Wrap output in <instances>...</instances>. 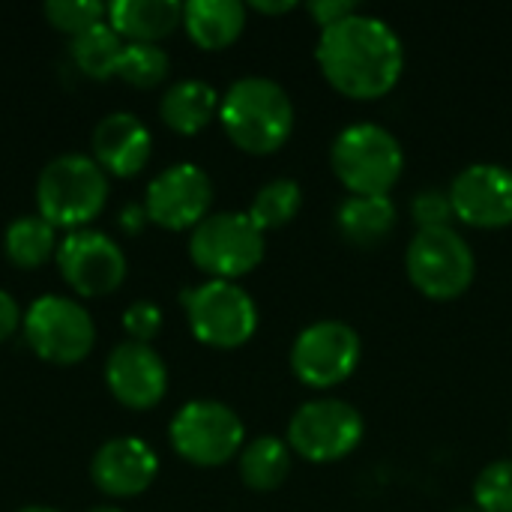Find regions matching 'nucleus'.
I'll return each mask as SVG.
<instances>
[{
    "mask_svg": "<svg viewBox=\"0 0 512 512\" xmlns=\"http://www.w3.org/2000/svg\"><path fill=\"white\" fill-rule=\"evenodd\" d=\"M315 57L330 87L348 99L387 96L405 69L399 33L384 18L363 12L321 30Z\"/></svg>",
    "mask_w": 512,
    "mask_h": 512,
    "instance_id": "1",
    "label": "nucleus"
},
{
    "mask_svg": "<svg viewBox=\"0 0 512 512\" xmlns=\"http://www.w3.org/2000/svg\"><path fill=\"white\" fill-rule=\"evenodd\" d=\"M219 120L231 144L252 156L276 153L294 132V102L273 78L249 75L228 87Z\"/></svg>",
    "mask_w": 512,
    "mask_h": 512,
    "instance_id": "2",
    "label": "nucleus"
},
{
    "mask_svg": "<svg viewBox=\"0 0 512 512\" xmlns=\"http://www.w3.org/2000/svg\"><path fill=\"white\" fill-rule=\"evenodd\" d=\"M108 201V177L96 159L66 153L51 159L36 180L39 216L66 231H81L93 222Z\"/></svg>",
    "mask_w": 512,
    "mask_h": 512,
    "instance_id": "3",
    "label": "nucleus"
},
{
    "mask_svg": "<svg viewBox=\"0 0 512 512\" xmlns=\"http://www.w3.org/2000/svg\"><path fill=\"white\" fill-rule=\"evenodd\" d=\"M330 165L351 195H387L402 177L405 153L390 129L351 123L333 138Z\"/></svg>",
    "mask_w": 512,
    "mask_h": 512,
    "instance_id": "4",
    "label": "nucleus"
},
{
    "mask_svg": "<svg viewBox=\"0 0 512 512\" xmlns=\"http://www.w3.org/2000/svg\"><path fill=\"white\" fill-rule=\"evenodd\" d=\"M405 270L411 285L429 300H456L471 288L477 261L459 231L426 228L408 243Z\"/></svg>",
    "mask_w": 512,
    "mask_h": 512,
    "instance_id": "5",
    "label": "nucleus"
},
{
    "mask_svg": "<svg viewBox=\"0 0 512 512\" xmlns=\"http://www.w3.org/2000/svg\"><path fill=\"white\" fill-rule=\"evenodd\" d=\"M189 255L210 279L234 282L264 261V231L249 213H213L192 228Z\"/></svg>",
    "mask_w": 512,
    "mask_h": 512,
    "instance_id": "6",
    "label": "nucleus"
},
{
    "mask_svg": "<svg viewBox=\"0 0 512 512\" xmlns=\"http://www.w3.org/2000/svg\"><path fill=\"white\" fill-rule=\"evenodd\" d=\"M180 300L186 306L192 336L210 348H240L258 330L255 300L237 282L210 279L198 288H186Z\"/></svg>",
    "mask_w": 512,
    "mask_h": 512,
    "instance_id": "7",
    "label": "nucleus"
},
{
    "mask_svg": "<svg viewBox=\"0 0 512 512\" xmlns=\"http://www.w3.org/2000/svg\"><path fill=\"white\" fill-rule=\"evenodd\" d=\"M24 342L27 348L48 363L72 366L81 363L96 342V324L90 312L60 294H48L30 303L24 312Z\"/></svg>",
    "mask_w": 512,
    "mask_h": 512,
    "instance_id": "8",
    "label": "nucleus"
},
{
    "mask_svg": "<svg viewBox=\"0 0 512 512\" xmlns=\"http://www.w3.org/2000/svg\"><path fill=\"white\" fill-rule=\"evenodd\" d=\"M171 447L180 459L198 468H219L243 450V420L222 402H186L171 420Z\"/></svg>",
    "mask_w": 512,
    "mask_h": 512,
    "instance_id": "9",
    "label": "nucleus"
},
{
    "mask_svg": "<svg viewBox=\"0 0 512 512\" xmlns=\"http://www.w3.org/2000/svg\"><path fill=\"white\" fill-rule=\"evenodd\" d=\"M363 441V417L342 399H315L297 408L288 423V447L315 465L351 456Z\"/></svg>",
    "mask_w": 512,
    "mask_h": 512,
    "instance_id": "10",
    "label": "nucleus"
},
{
    "mask_svg": "<svg viewBox=\"0 0 512 512\" xmlns=\"http://www.w3.org/2000/svg\"><path fill=\"white\" fill-rule=\"evenodd\" d=\"M360 354L363 342L351 324L315 321L297 336L291 348V369L306 387L330 390L354 375Z\"/></svg>",
    "mask_w": 512,
    "mask_h": 512,
    "instance_id": "11",
    "label": "nucleus"
},
{
    "mask_svg": "<svg viewBox=\"0 0 512 512\" xmlns=\"http://www.w3.org/2000/svg\"><path fill=\"white\" fill-rule=\"evenodd\" d=\"M57 267L69 288L81 297H105L126 279L123 249L102 231H69L57 243Z\"/></svg>",
    "mask_w": 512,
    "mask_h": 512,
    "instance_id": "12",
    "label": "nucleus"
},
{
    "mask_svg": "<svg viewBox=\"0 0 512 512\" xmlns=\"http://www.w3.org/2000/svg\"><path fill=\"white\" fill-rule=\"evenodd\" d=\"M210 204L213 183L192 162H180L156 174L144 195L147 219L168 231H186L201 225L210 216Z\"/></svg>",
    "mask_w": 512,
    "mask_h": 512,
    "instance_id": "13",
    "label": "nucleus"
},
{
    "mask_svg": "<svg viewBox=\"0 0 512 512\" xmlns=\"http://www.w3.org/2000/svg\"><path fill=\"white\" fill-rule=\"evenodd\" d=\"M456 219L471 228L512 225V171L504 165H468L450 186Z\"/></svg>",
    "mask_w": 512,
    "mask_h": 512,
    "instance_id": "14",
    "label": "nucleus"
},
{
    "mask_svg": "<svg viewBox=\"0 0 512 512\" xmlns=\"http://www.w3.org/2000/svg\"><path fill=\"white\" fill-rule=\"evenodd\" d=\"M105 384L120 405L132 411H150L165 399L168 369L150 345L129 339L111 351L105 363Z\"/></svg>",
    "mask_w": 512,
    "mask_h": 512,
    "instance_id": "15",
    "label": "nucleus"
},
{
    "mask_svg": "<svg viewBox=\"0 0 512 512\" xmlns=\"http://www.w3.org/2000/svg\"><path fill=\"white\" fill-rule=\"evenodd\" d=\"M159 459L141 438H114L99 447L90 465V477L108 498H135L153 486Z\"/></svg>",
    "mask_w": 512,
    "mask_h": 512,
    "instance_id": "16",
    "label": "nucleus"
},
{
    "mask_svg": "<svg viewBox=\"0 0 512 512\" xmlns=\"http://www.w3.org/2000/svg\"><path fill=\"white\" fill-rule=\"evenodd\" d=\"M150 153V129L129 111H114L93 129V159L114 177H135L150 162Z\"/></svg>",
    "mask_w": 512,
    "mask_h": 512,
    "instance_id": "17",
    "label": "nucleus"
},
{
    "mask_svg": "<svg viewBox=\"0 0 512 512\" xmlns=\"http://www.w3.org/2000/svg\"><path fill=\"white\" fill-rule=\"evenodd\" d=\"M108 24L120 39L159 42L183 24V3L177 0H114L108 3Z\"/></svg>",
    "mask_w": 512,
    "mask_h": 512,
    "instance_id": "18",
    "label": "nucleus"
},
{
    "mask_svg": "<svg viewBox=\"0 0 512 512\" xmlns=\"http://www.w3.org/2000/svg\"><path fill=\"white\" fill-rule=\"evenodd\" d=\"M183 27L204 51H222L246 27V6L237 0H189L183 3Z\"/></svg>",
    "mask_w": 512,
    "mask_h": 512,
    "instance_id": "19",
    "label": "nucleus"
},
{
    "mask_svg": "<svg viewBox=\"0 0 512 512\" xmlns=\"http://www.w3.org/2000/svg\"><path fill=\"white\" fill-rule=\"evenodd\" d=\"M219 102H222L219 93L207 81L186 78L165 90L159 102V114L168 129L180 135H195L219 114Z\"/></svg>",
    "mask_w": 512,
    "mask_h": 512,
    "instance_id": "20",
    "label": "nucleus"
},
{
    "mask_svg": "<svg viewBox=\"0 0 512 512\" xmlns=\"http://www.w3.org/2000/svg\"><path fill=\"white\" fill-rule=\"evenodd\" d=\"M336 222L354 246H375L396 228V204L390 195H351L342 201Z\"/></svg>",
    "mask_w": 512,
    "mask_h": 512,
    "instance_id": "21",
    "label": "nucleus"
},
{
    "mask_svg": "<svg viewBox=\"0 0 512 512\" xmlns=\"http://www.w3.org/2000/svg\"><path fill=\"white\" fill-rule=\"evenodd\" d=\"M291 474V447L273 435H261L240 450V477L255 492L279 489Z\"/></svg>",
    "mask_w": 512,
    "mask_h": 512,
    "instance_id": "22",
    "label": "nucleus"
},
{
    "mask_svg": "<svg viewBox=\"0 0 512 512\" xmlns=\"http://www.w3.org/2000/svg\"><path fill=\"white\" fill-rule=\"evenodd\" d=\"M6 258L21 270H36L45 264L51 252H57V228L48 225L39 213L36 216H18L9 222L3 234Z\"/></svg>",
    "mask_w": 512,
    "mask_h": 512,
    "instance_id": "23",
    "label": "nucleus"
},
{
    "mask_svg": "<svg viewBox=\"0 0 512 512\" xmlns=\"http://www.w3.org/2000/svg\"><path fill=\"white\" fill-rule=\"evenodd\" d=\"M123 39L114 33V27L108 21L84 30L81 36L72 39V60L75 66L87 75V78H96V81H105L111 75H117V63H120V54H123Z\"/></svg>",
    "mask_w": 512,
    "mask_h": 512,
    "instance_id": "24",
    "label": "nucleus"
},
{
    "mask_svg": "<svg viewBox=\"0 0 512 512\" xmlns=\"http://www.w3.org/2000/svg\"><path fill=\"white\" fill-rule=\"evenodd\" d=\"M300 204H303V192H300L297 180L276 177V180L264 183V186L258 189V195L252 198L249 219H252L261 231H273V228L288 225V222L297 216Z\"/></svg>",
    "mask_w": 512,
    "mask_h": 512,
    "instance_id": "25",
    "label": "nucleus"
},
{
    "mask_svg": "<svg viewBox=\"0 0 512 512\" xmlns=\"http://www.w3.org/2000/svg\"><path fill=\"white\" fill-rule=\"evenodd\" d=\"M171 69V60L165 54V48L153 45V42H126L120 63H117V78H123L132 87H156L159 81H165Z\"/></svg>",
    "mask_w": 512,
    "mask_h": 512,
    "instance_id": "26",
    "label": "nucleus"
},
{
    "mask_svg": "<svg viewBox=\"0 0 512 512\" xmlns=\"http://www.w3.org/2000/svg\"><path fill=\"white\" fill-rule=\"evenodd\" d=\"M42 12L60 33H69L72 39L81 36L84 30L108 21V6L99 0H51V3H45Z\"/></svg>",
    "mask_w": 512,
    "mask_h": 512,
    "instance_id": "27",
    "label": "nucleus"
},
{
    "mask_svg": "<svg viewBox=\"0 0 512 512\" xmlns=\"http://www.w3.org/2000/svg\"><path fill=\"white\" fill-rule=\"evenodd\" d=\"M474 501L480 512H512V459L492 462L477 474Z\"/></svg>",
    "mask_w": 512,
    "mask_h": 512,
    "instance_id": "28",
    "label": "nucleus"
},
{
    "mask_svg": "<svg viewBox=\"0 0 512 512\" xmlns=\"http://www.w3.org/2000/svg\"><path fill=\"white\" fill-rule=\"evenodd\" d=\"M411 213H414V222L420 225V231H426V228H450V222L456 219L450 192H441V189L420 192L411 201Z\"/></svg>",
    "mask_w": 512,
    "mask_h": 512,
    "instance_id": "29",
    "label": "nucleus"
},
{
    "mask_svg": "<svg viewBox=\"0 0 512 512\" xmlns=\"http://www.w3.org/2000/svg\"><path fill=\"white\" fill-rule=\"evenodd\" d=\"M123 330L132 336V342H150L162 330V309L150 300H138L123 312Z\"/></svg>",
    "mask_w": 512,
    "mask_h": 512,
    "instance_id": "30",
    "label": "nucleus"
},
{
    "mask_svg": "<svg viewBox=\"0 0 512 512\" xmlns=\"http://www.w3.org/2000/svg\"><path fill=\"white\" fill-rule=\"evenodd\" d=\"M354 12H357V3H354V0H312V3H309V15L318 21L321 30H327V27L345 21V18L354 15Z\"/></svg>",
    "mask_w": 512,
    "mask_h": 512,
    "instance_id": "31",
    "label": "nucleus"
},
{
    "mask_svg": "<svg viewBox=\"0 0 512 512\" xmlns=\"http://www.w3.org/2000/svg\"><path fill=\"white\" fill-rule=\"evenodd\" d=\"M18 324H21V309H18V303H15L12 294H6V291L0 288V342H6L9 336H15Z\"/></svg>",
    "mask_w": 512,
    "mask_h": 512,
    "instance_id": "32",
    "label": "nucleus"
},
{
    "mask_svg": "<svg viewBox=\"0 0 512 512\" xmlns=\"http://www.w3.org/2000/svg\"><path fill=\"white\" fill-rule=\"evenodd\" d=\"M255 12H264V15H282V12H291V9H297V3L294 0H282V3H264V0H255V3H249Z\"/></svg>",
    "mask_w": 512,
    "mask_h": 512,
    "instance_id": "33",
    "label": "nucleus"
},
{
    "mask_svg": "<svg viewBox=\"0 0 512 512\" xmlns=\"http://www.w3.org/2000/svg\"><path fill=\"white\" fill-rule=\"evenodd\" d=\"M144 219H147V213H144V207H126V213H123V225L129 228V231H138L141 225H144Z\"/></svg>",
    "mask_w": 512,
    "mask_h": 512,
    "instance_id": "34",
    "label": "nucleus"
},
{
    "mask_svg": "<svg viewBox=\"0 0 512 512\" xmlns=\"http://www.w3.org/2000/svg\"><path fill=\"white\" fill-rule=\"evenodd\" d=\"M21 512H60V510H51V507H24Z\"/></svg>",
    "mask_w": 512,
    "mask_h": 512,
    "instance_id": "35",
    "label": "nucleus"
},
{
    "mask_svg": "<svg viewBox=\"0 0 512 512\" xmlns=\"http://www.w3.org/2000/svg\"><path fill=\"white\" fill-rule=\"evenodd\" d=\"M90 512H123V510H117V507H96V510H90Z\"/></svg>",
    "mask_w": 512,
    "mask_h": 512,
    "instance_id": "36",
    "label": "nucleus"
},
{
    "mask_svg": "<svg viewBox=\"0 0 512 512\" xmlns=\"http://www.w3.org/2000/svg\"><path fill=\"white\" fill-rule=\"evenodd\" d=\"M462 512H480V510H462Z\"/></svg>",
    "mask_w": 512,
    "mask_h": 512,
    "instance_id": "37",
    "label": "nucleus"
}]
</instances>
